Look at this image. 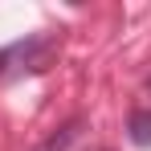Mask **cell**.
Returning a JSON list of instances; mask_svg holds the SVG:
<instances>
[{
	"instance_id": "cell-1",
	"label": "cell",
	"mask_w": 151,
	"mask_h": 151,
	"mask_svg": "<svg viewBox=\"0 0 151 151\" xmlns=\"http://www.w3.org/2000/svg\"><path fill=\"white\" fill-rule=\"evenodd\" d=\"M53 53H57V37L53 33H33V37H21V41L4 45L0 49V82H17L25 74L49 70Z\"/></svg>"
},
{
	"instance_id": "cell-2",
	"label": "cell",
	"mask_w": 151,
	"mask_h": 151,
	"mask_svg": "<svg viewBox=\"0 0 151 151\" xmlns=\"http://www.w3.org/2000/svg\"><path fill=\"white\" fill-rule=\"evenodd\" d=\"M82 127H86V119H82V114H74L70 123L57 127V131H53V135H49V139H45L37 151H70V147H74V139L82 135Z\"/></svg>"
},
{
	"instance_id": "cell-5",
	"label": "cell",
	"mask_w": 151,
	"mask_h": 151,
	"mask_svg": "<svg viewBox=\"0 0 151 151\" xmlns=\"http://www.w3.org/2000/svg\"><path fill=\"white\" fill-rule=\"evenodd\" d=\"M147 86H151V82H147Z\"/></svg>"
},
{
	"instance_id": "cell-3",
	"label": "cell",
	"mask_w": 151,
	"mask_h": 151,
	"mask_svg": "<svg viewBox=\"0 0 151 151\" xmlns=\"http://www.w3.org/2000/svg\"><path fill=\"white\" fill-rule=\"evenodd\" d=\"M127 139L135 147H151V106H135L127 114Z\"/></svg>"
},
{
	"instance_id": "cell-4",
	"label": "cell",
	"mask_w": 151,
	"mask_h": 151,
	"mask_svg": "<svg viewBox=\"0 0 151 151\" xmlns=\"http://www.w3.org/2000/svg\"><path fill=\"white\" fill-rule=\"evenodd\" d=\"M90 151H110V147H90Z\"/></svg>"
}]
</instances>
